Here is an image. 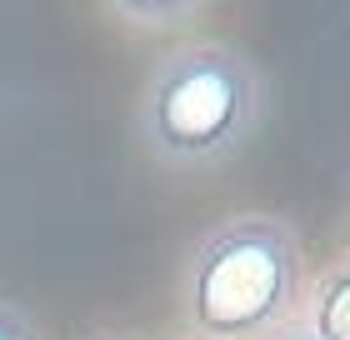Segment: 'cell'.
I'll return each instance as SVG.
<instances>
[{
  "label": "cell",
  "instance_id": "cell-1",
  "mask_svg": "<svg viewBox=\"0 0 350 340\" xmlns=\"http://www.w3.org/2000/svg\"><path fill=\"white\" fill-rule=\"evenodd\" d=\"M260 110L256 70L226 45H190L150 75L146 131L165 160L205 166L250 135Z\"/></svg>",
  "mask_w": 350,
  "mask_h": 340
},
{
  "label": "cell",
  "instance_id": "cell-2",
  "mask_svg": "<svg viewBox=\"0 0 350 340\" xmlns=\"http://www.w3.org/2000/svg\"><path fill=\"white\" fill-rule=\"evenodd\" d=\"M295 240L270 215H241L211 231L190 265V315L205 335H256L295 300Z\"/></svg>",
  "mask_w": 350,
  "mask_h": 340
},
{
  "label": "cell",
  "instance_id": "cell-3",
  "mask_svg": "<svg viewBox=\"0 0 350 340\" xmlns=\"http://www.w3.org/2000/svg\"><path fill=\"white\" fill-rule=\"evenodd\" d=\"M310 335L315 340H350V261H340L321 280V290H315Z\"/></svg>",
  "mask_w": 350,
  "mask_h": 340
},
{
  "label": "cell",
  "instance_id": "cell-4",
  "mask_svg": "<svg viewBox=\"0 0 350 340\" xmlns=\"http://www.w3.org/2000/svg\"><path fill=\"white\" fill-rule=\"evenodd\" d=\"M0 340H36V330H30V320L21 311H5V305H0Z\"/></svg>",
  "mask_w": 350,
  "mask_h": 340
},
{
  "label": "cell",
  "instance_id": "cell-5",
  "mask_svg": "<svg viewBox=\"0 0 350 340\" xmlns=\"http://www.w3.org/2000/svg\"><path fill=\"white\" fill-rule=\"evenodd\" d=\"M280 340H315V335H310V326H295V330H285Z\"/></svg>",
  "mask_w": 350,
  "mask_h": 340
}]
</instances>
